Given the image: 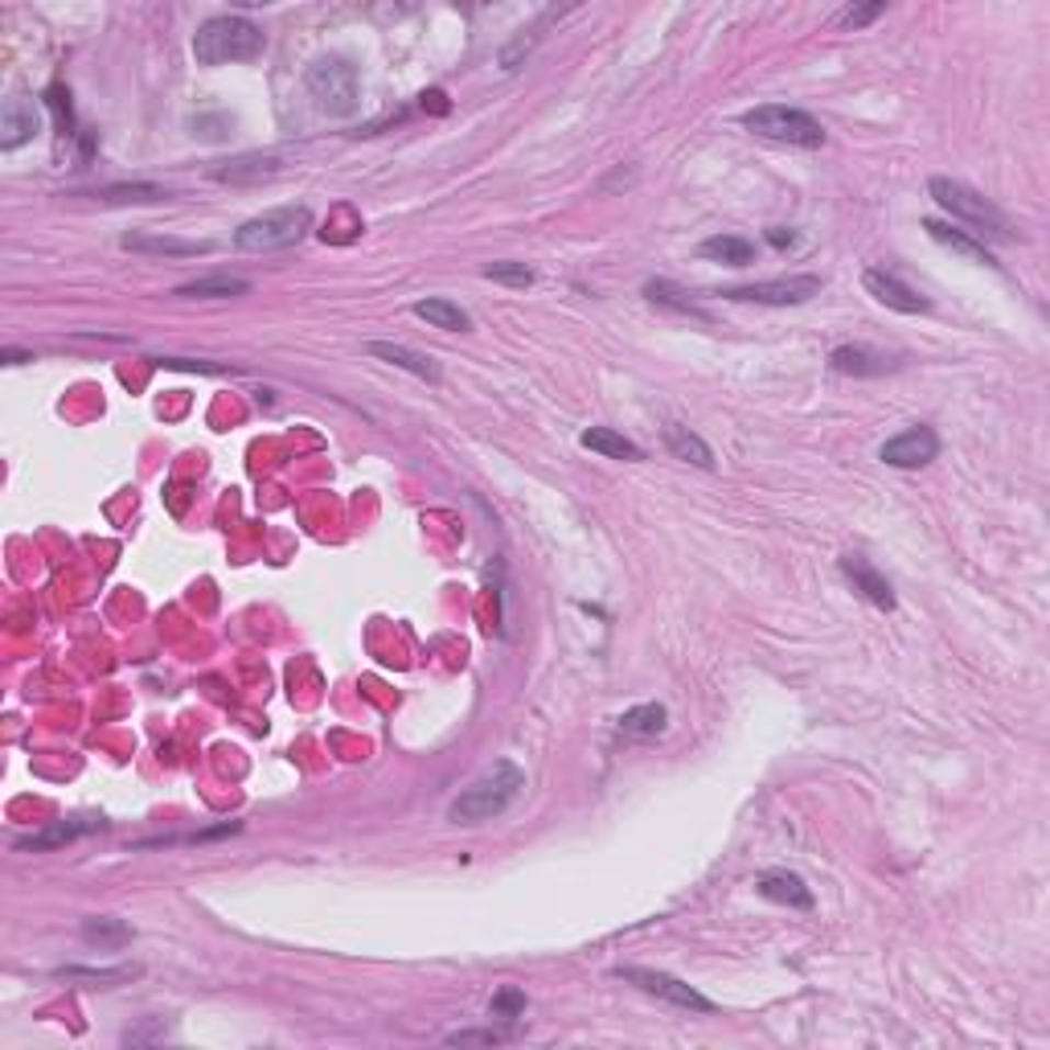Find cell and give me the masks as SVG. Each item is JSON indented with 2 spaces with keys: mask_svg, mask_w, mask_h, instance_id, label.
I'll return each instance as SVG.
<instances>
[{
  "mask_svg": "<svg viewBox=\"0 0 1050 1050\" xmlns=\"http://www.w3.org/2000/svg\"><path fill=\"white\" fill-rule=\"evenodd\" d=\"M644 296H648V304L665 308V313L693 316V320H710V313H705L702 304H698L690 292H681L677 283H669V280H648V283H644Z\"/></svg>",
  "mask_w": 1050,
  "mask_h": 1050,
  "instance_id": "ffe728a7",
  "label": "cell"
},
{
  "mask_svg": "<svg viewBox=\"0 0 1050 1050\" xmlns=\"http://www.w3.org/2000/svg\"><path fill=\"white\" fill-rule=\"evenodd\" d=\"M665 443H669V452L677 455V460H686V464H693V468H714V452H710V443H705L702 436H693L690 427H677L669 424L665 427Z\"/></svg>",
  "mask_w": 1050,
  "mask_h": 1050,
  "instance_id": "603a6c76",
  "label": "cell"
},
{
  "mask_svg": "<svg viewBox=\"0 0 1050 1050\" xmlns=\"http://www.w3.org/2000/svg\"><path fill=\"white\" fill-rule=\"evenodd\" d=\"M665 722H669V710H665V705L644 702V705H632V710L620 714V731H624V735H636V738H657L661 731H665Z\"/></svg>",
  "mask_w": 1050,
  "mask_h": 1050,
  "instance_id": "d4e9b609",
  "label": "cell"
},
{
  "mask_svg": "<svg viewBox=\"0 0 1050 1050\" xmlns=\"http://www.w3.org/2000/svg\"><path fill=\"white\" fill-rule=\"evenodd\" d=\"M768 242H771V247H780V251H784V247H797V235H792V230H780V226H776V230H768Z\"/></svg>",
  "mask_w": 1050,
  "mask_h": 1050,
  "instance_id": "e575fe53",
  "label": "cell"
},
{
  "mask_svg": "<svg viewBox=\"0 0 1050 1050\" xmlns=\"http://www.w3.org/2000/svg\"><path fill=\"white\" fill-rule=\"evenodd\" d=\"M82 940L99 944V948H124V944L132 940V927H127L124 919H115V915H99V919H87V924H82Z\"/></svg>",
  "mask_w": 1050,
  "mask_h": 1050,
  "instance_id": "4316f807",
  "label": "cell"
},
{
  "mask_svg": "<svg viewBox=\"0 0 1050 1050\" xmlns=\"http://www.w3.org/2000/svg\"><path fill=\"white\" fill-rule=\"evenodd\" d=\"M862 287L878 300V304H887L891 313L919 316V313H927V308H932V304H927V296H919L915 287H907V283L899 280L894 271H887V267H866Z\"/></svg>",
  "mask_w": 1050,
  "mask_h": 1050,
  "instance_id": "30bf717a",
  "label": "cell"
},
{
  "mask_svg": "<svg viewBox=\"0 0 1050 1050\" xmlns=\"http://www.w3.org/2000/svg\"><path fill=\"white\" fill-rule=\"evenodd\" d=\"M410 313L419 316V320H427L431 329H443V332H464L472 325V316L464 313L460 304H452V300H443V296L415 300V304H410Z\"/></svg>",
  "mask_w": 1050,
  "mask_h": 1050,
  "instance_id": "d6986e66",
  "label": "cell"
},
{
  "mask_svg": "<svg viewBox=\"0 0 1050 1050\" xmlns=\"http://www.w3.org/2000/svg\"><path fill=\"white\" fill-rule=\"evenodd\" d=\"M58 976H70V981H94V985H120V981H136L140 969H136V964H120V969H79V964H70V969H58Z\"/></svg>",
  "mask_w": 1050,
  "mask_h": 1050,
  "instance_id": "83f0119b",
  "label": "cell"
},
{
  "mask_svg": "<svg viewBox=\"0 0 1050 1050\" xmlns=\"http://www.w3.org/2000/svg\"><path fill=\"white\" fill-rule=\"evenodd\" d=\"M755 891L764 894L768 903H780V907H797V911L813 907V891H809V882H804L800 874H792V870H768V874H759Z\"/></svg>",
  "mask_w": 1050,
  "mask_h": 1050,
  "instance_id": "5bb4252c",
  "label": "cell"
},
{
  "mask_svg": "<svg viewBox=\"0 0 1050 1050\" xmlns=\"http://www.w3.org/2000/svg\"><path fill=\"white\" fill-rule=\"evenodd\" d=\"M579 443L587 448V452H599L608 455V460H628V464H636V460H644V452L632 443L628 436H620V431H612V427H587L579 436Z\"/></svg>",
  "mask_w": 1050,
  "mask_h": 1050,
  "instance_id": "7402d4cb",
  "label": "cell"
},
{
  "mask_svg": "<svg viewBox=\"0 0 1050 1050\" xmlns=\"http://www.w3.org/2000/svg\"><path fill=\"white\" fill-rule=\"evenodd\" d=\"M283 165L275 157H242L230 160L226 169H214L218 181H230V185H242V181H263V177H275Z\"/></svg>",
  "mask_w": 1050,
  "mask_h": 1050,
  "instance_id": "484cf974",
  "label": "cell"
},
{
  "mask_svg": "<svg viewBox=\"0 0 1050 1050\" xmlns=\"http://www.w3.org/2000/svg\"><path fill=\"white\" fill-rule=\"evenodd\" d=\"M263 46H267L263 30L238 13L210 16V21H202L197 33H193V54H197L202 66L251 63V58L263 54Z\"/></svg>",
  "mask_w": 1050,
  "mask_h": 1050,
  "instance_id": "7a4b0ae2",
  "label": "cell"
},
{
  "mask_svg": "<svg viewBox=\"0 0 1050 1050\" xmlns=\"http://www.w3.org/2000/svg\"><path fill=\"white\" fill-rule=\"evenodd\" d=\"M365 353L377 361H386V365H398V370H407V374H415V377H424V382H431V386L439 382L436 361L427 358V353H415V349H407V346H394V341H370Z\"/></svg>",
  "mask_w": 1050,
  "mask_h": 1050,
  "instance_id": "2e32d148",
  "label": "cell"
},
{
  "mask_svg": "<svg viewBox=\"0 0 1050 1050\" xmlns=\"http://www.w3.org/2000/svg\"><path fill=\"white\" fill-rule=\"evenodd\" d=\"M842 575H846L849 587H854V591H858L866 603H874V608H882V612H894L891 583L882 579V575H878V571L866 563V558H858V554H846V558H842Z\"/></svg>",
  "mask_w": 1050,
  "mask_h": 1050,
  "instance_id": "4fadbf2b",
  "label": "cell"
},
{
  "mask_svg": "<svg viewBox=\"0 0 1050 1050\" xmlns=\"http://www.w3.org/2000/svg\"><path fill=\"white\" fill-rule=\"evenodd\" d=\"M0 361H4V365H21V361H33V353H25V349H4Z\"/></svg>",
  "mask_w": 1050,
  "mask_h": 1050,
  "instance_id": "d590c367",
  "label": "cell"
},
{
  "mask_svg": "<svg viewBox=\"0 0 1050 1050\" xmlns=\"http://www.w3.org/2000/svg\"><path fill=\"white\" fill-rule=\"evenodd\" d=\"M616 976L628 981V985H636L641 993H648V997H661V1002L677 1005V1009H690V1014H714V1002H710V997H702L698 989L686 985V981H677V976H669V972L628 964V969H616Z\"/></svg>",
  "mask_w": 1050,
  "mask_h": 1050,
  "instance_id": "ba28073f",
  "label": "cell"
},
{
  "mask_svg": "<svg viewBox=\"0 0 1050 1050\" xmlns=\"http://www.w3.org/2000/svg\"><path fill=\"white\" fill-rule=\"evenodd\" d=\"M726 300L738 304H771V308H797L821 296V275H780V280H759L743 283V287H726Z\"/></svg>",
  "mask_w": 1050,
  "mask_h": 1050,
  "instance_id": "52a82bcc",
  "label": "cell"
},
{
  "mask_svg": "<svg viewBox=\"0 0 1050 1050\" xmlns=\"http://www.w3.org/2000/svg\"><path fill=\"white\" fill-rule=\"evenodd\" d=\"M829 365L837 370V374H849V377H874V374H887V370H891V361L866 346H837L829 353Z\"/></svg>",
  "mask_w": 1050,
  "mask_h": 1050,
  "instance_id": "ac0fdd59",
  "label": "cell"
},
{
  "mask_svg": "<svg viewBox=\"0 0 1050 1050\" xmlns=\"http://www.w3.org/2000/svg\"><path fill=\"white\" fill-rule=\"evenodd\" d=\"M247 292H251V283L242 280V275H202V280L181 283L173 296H185V300H235V296H247Z\"/></svg>",
  "mask_w": 1050,
  "mask_h": 1050,
  "instance_id": "44dd1931",
  "label": "cell"
},
{
  "mask_svg": "<svg viewBox=\"0 0 1050 1050\" xmlns=\"http://www.w3.org/2000/svg\"><path fill=\"white\" fill-rule=\"evenodd\" d=\"M42 132V111L33 108V99L25 94H9L0 108V148L13 153L21 144H30Z\"/></svg>",
  "mask_w": 1050,
  "mask_h": 1050,
  "instance_id": "8fae6325",
  "label": "cell"
},
{
  "mask_svg": "<svg viewBox=\"0 0 1050 1050\" xmlns=\"http://www.w3.org/2000/svg\"><path fill=\"white\" fill-rule=\"evenodd\" d=\"M485 280L505 283V287H521V292H526V287H533V280H538V275H533L526 263H488L485 267Z\"/></svg>",
  "mask_w": 1050,
  "mask_h": 1050,
  "instance_id": "f1b7e54d",
  "label": "cell"
},
{
  "mask_svg": "<svg viewBox=\"0 0 1050 1050\" xmlns=\"http://www.w3.org/2000/svg\"><path fill=\"white\" fill-rule=\"evenodd\" d=\"M308 230H313V210L308 205H280V210H267V214H255L251 222H242L235 230V247L247 255L287 251Z\"/></svg>",
  "mask_w": 1050,
  "mask_h": 1050,
  "instance_id": "277c9868",
  "label": "cell"
},
{
  "mask_svg": "<svg viewBox=\"0 0 1050 1050\" xmlns=\"http://www.w3.org/2000/svg\"><path fill=\"white\" fill-rule=\"evenodd\" d=\"M304 87L313 94V103L325 115H353L361 103V87H358V70L353 63L337 58V54H325L308 66L304 75Z\"/></svg>",
  "mask_w": 1050,
  "mask_h": 1050,
  "instance_id": "8992f818",
  "label": "cell"
},
{
  "mask_svg": "<svg viewBox=\"0 0 1050 1050\" xmlns=\"http://www.w3.org/2000/svg\"><path fill=\"white\" fill-rule=\"evenodd\" d=\"M526 1014V993L521 989H501L493 1005H488V1018H521Z\"/></svg>",
  "mask_w": 1050,
  "mask_h": 1050,
  "instance_id": "1f68e13d",
  "label": "cell"
},
{
  "mask_svg": "<svg viewBox=\"0 0 1050 1050\" xmlns=\"http://www.w3.org/2000/svg\"><path fill=\"white\" fill-rule=\"evenodd\" d=\"M743 127L759 140L788 144V148H821L825 144L821 120H813L800 108H784V103H759V108L743 111Z\"/></svg>",
  "mask_w": 1050,
  "mask_h": 1050,
  "instance_id": "5b68a950",
  "label": "cell"
},
{
  "mask_svg": "<svg viewBox=\"0 0 1050 1050\" xmlns=\"http://www.w3.org/2000/svg\"><path fill=\"white\" fill-rule=\"evenodd\" d=\"M124 251L136 255H173V259H189V255H210L214 242H185V238H169V235H124L120 238Z\"/></svg>",
  "mask_w": 1050,
  "mask_h": 1050,
  "instance_id": "e0dca14e",
  "label": "cell"
},
{
  "mask_svg": "<svg viewBox=\"0 0 1050 1050\" xmlns=\"http://www.w3.org/2000/svg\"><path fill=\"white\" fill-rule=\"evenodd\" d=\"M698 255H702V259H710V263L752 267L755 263V242H747V238H738V235H714V238H705L702 247H698Z\"/></svg>",
  "mask_w": 1050,
  "mask_h": 1050,
  "instance_id": "cb8c5ba5",
  "label": "cell"
},
{
  "mask_svg": "<svg viewBox=\"0 0 1050 1050\" xmlns=\"http://www.w3.org/2000/svg\"><path fill=\"white\" fill-rule=\"evenodd\" d=\"M521 788H526V771H521L518 764L501 759V764H493L485 776H476V780L452 800L448 821H452V825H485L493 816L509 813V804L521 797Z\"/></svg>",
  "mask_w": 1050,
  "mask_h": 1050,
  "instance_id": "6da1fadb",
  "label": "cell"
},
{
  "mask_svg": "<svg viewBox=\"0 0 1050 1050\" xmlns=\"http://www.w3.org/2000/svg\"><path fill=\"white\" fill-rule=\"evenodd\" d=\"M927 193H932V202L940 205L948 218L964 222V226H969V235L1014 238V230H1009V218H1005L1002 210L989 202V197H981L976 189L964 185V181H952V177H932V181H927Z\"/></svg>",
  "mask_w": 1050,
  "mask_h": 1050,
  "instance_id": "3957f363",
  "label": "cell"
},
{
  "mask_svg": "<svg viewBox=\"0 0 1050 1050\" xmlns=\"http://www.w3.org/2000/svg\"><path fill=\"white\" fill-rule=\"evenodd\" d=\"M882 13H887V4H878V0L874 4H846L842 13L833 16V25H837V30H866V25L878 21Z\"/></svg>",
  "mask_w": 1050,
  "mask_h": 1050,
  "instance_id": "4dcf8cb0",
  "label": "cell"
},
{
  "mask_svg": "<svg viewBox=\"0 0 1050 1050\" xmlns=\"http://www.w3.org/2000/svg\"><path fill=\"white\" fill-rule=\"evenodd\" d=\"M46 103L54 111H58V120H63V127H66V136L75 132V115H70V91L66 87H49L46 91Z\"/></svg>",
  "mask_w": 1050,
  "mask_h": 1050,
  "instance_id": "d6a6232c",
  "label": "cell"
},
{
  "mask_svg": "<svg viewBox=\"0 0 1050 1050\" xmlns=\"http://www.w3.org/2000/svg\"><path fill=\"white\" fill-rule=\"evenodd\" d=\"M924 230L940 247H948V251H957V255H964V259H972V263H985V267H997V255L989 251L985 242H976V238L969 235V230H957L952 222H940V218H927L924 222Z\"/></svg>",
  "mask_w": 1050,
  "mask_h": 1050,
  "instance_id": "9a60e30c",
  "label": "cell"
},
{
  "mask_svg": "<svg viewBox=\"0 0 1050 1050\" xmlns=\"http://www.w3.org/2000/svg\"><path fill=\"white\" fill-rule=\"evenodd\" d=\"M103 202H165L169 197V189L160 185H111L99 193Z\"/></svg>",
  "mask_w": 1050,
  "mask_h": 1050,
  "instance_id": "f546056e",
  "label": "cell"
},
{
  "mask_svg": "<svg viewBox=\"0 0 1050 1050\" xmlns=\"http://www.w3.org/2000/svg\"><path fill=\"white\" fill-rule=\"evenodd\" d=\"M99 829H103V821H94V816L54 821V825H46L42 833H30V837H21V842H16V849H21V854H46V849L70 846V842H79V837H87V833H99Z\"/></svg>",
  "mask_w": 1050,
  "mask_h": 1050,
  "instance_id": "7c38bea8",
  "label": "cell"
},
{
  "mask_svg": "<svg viewBox=\"0 0 1050 1050\" xmlns=\"http://www.w3.org/2000/svg\"><path fill=\"white\" fill-rule=\"evenodd\" d=\"M936 455H940V436H936L932 427H907V431H899L894 439L882 443L878 460L891 464V468L911 472V468H927Z\"/></svg>",
  "mask_w": 1050,
  "mask_h": 1050,
  "instance_id": "9c48e42d",
  "label": "cell"
},
{
  "mask_svg": "<svg viewBox=\"0 0 1050 1050\" xmlns=\"http://www.w3.org/2000/svg\"><path fill=\"white\" fill-rule=\"evenodd\" d=\"M513 1030H464V1035H448L452 1047H468V1042H505Z\"/></svg>",
  "mask_w": 1050,
  "mask_h": 1050,
  "instance_id": "836d02e7",
  "label": "cell"
}]
</instances>
